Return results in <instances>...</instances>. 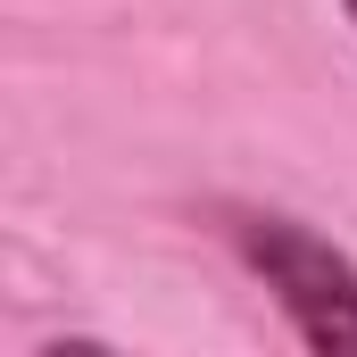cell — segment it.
<instances>
[{"label": "cell", "instance_id": "cell-1", "mask_svg": "<svg viewBox=\"0 0 357 357\" xmlns=\"http://www.w3.org/2000/svg\"><path fill=\"white\" fill-rule=\"evenodd\" d=\"M250 274L274 291V307L291 316V333L316 357H357V258L333 250L316 225L299 216H241L233 225Z\"/></svg>", "mask_w": 357, "mask_h": 357}, {"label": "cell", "instance_id": "cell-2", "mask_svg": "<svg viewBox=\"0 0 357 357\" xmlns=\"http://www.w3.org/2000/svg\"><path fill=\"white\" fill-rule=\"evenodd\" d=\"M341 8H349V25H357V0H341Z\"/></svg>", "mask_w": 357, "mask_h": 357}]
</instances>
